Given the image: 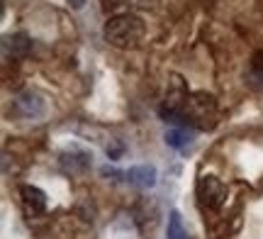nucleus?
Returning a JSON list of instances; mask_svg holds the SVG:
<instances>
[{
	"mask_svg": "<svg viewBox=\"0 0 263 239\" xmlns=\"http://www.w3.org/2000/svg\"><path fill=\"white\" fill-rule=\"evenodd\" d=\"M103 34L117 49L137 47L141 42V37H144V20L139 15H132V12L112 15V17L105 22Z\"/></svg>",
	"mask_w": 263,
	"mask_h": 239,
	"instance_id": "obj_1",
	"label": "nucleus"
},
{
	"mask_svg": "<svg viewBox=\"0 0 263 239\" xmlns=\"http://www.w3.org/2000/svg\"><path fill=\"white\" fill-rule=\"evenodd\" d=\"M183 122L190 130H212L217 122V100L205 90L190 93L183 107Z\"/></svg>",
	"mask_w": 263,
	"mask_h": 239,
	"instance_id": "obj_2",
	"label": "nucleus"
},
{
	"mask_svg": "<svg viewBox=\"0 0 263 239\" xmlns=\"http://www.w3.org/2000/svg\"><path fill=\"white\" fill-rule=\"evenodd\" d=\"M197 203L202 210H219L227 200V188L217 176H200L195 186Z\"/></svg>",
	"mask_w": 263,
	"mask_h": 239,
	"instance_id": "obj_3",
	"label": "nucleus"
},
{
	"mask_svg": "<svg viewBox=\"0 0 263 239\" xmlns=\"http://www.w3.org/2000/svg\"><path fill=\"white\" fill-rule=\"evenodd\" d=\"M59 166L64 173H71V176H78V173H85L90 169V154L81 152V149H68L59 156Z\"/></svg>",
	"mask_w": 263,
	"mask_h": 239,
	"instance_id": "obj_4",
	"label": "nucleus"
},
{
	"mask_svg": "<svg viewBox=\"0 0 263 239\" xmlns=\"http://www.w3.org/2000/svg\"><path fill=\"white\" fill-rule=\"evenodd\" d=\"M20 198H22V205H25L27 215H42L47 210V193L37 188V186H22Z\"/></svg>",
	"mask_w": 263,
	"mask_h": 239,
	"instance_id": "obj_5",
	"label": "nucleus"
},
{
	"mask_svg": "<svg viewBox=\"0 0 263 239\" xmlns=\"http://www.w3.org/2000/svg\"><path fill=\"white\" fill-rule=\"evenodd\" d=\"M15 110H17L22 117H27V120H34V117L44 115V100H42L37 93L27 90V93L17 96V100H15Z\"/></svg>",
	"mask_w": 263,
	"mask_h": 239,
	"instance_id": "obj_6",
	"label": "nucleus"
},
{
	"mask_svg": "<svg viewBox=\"0 0 263 239\" xmlns=\"http://www.w3.org/2000/svg\"><path fill=\"white\" fill-rule=\"evenodd\" d=\"M32 49V39L25 34V32H15V34H8L5 42H3V51L8 59H25Z\"/></svg>",
	"mask_w": 263,
	"mask_h": 239,
	"instance_id": "obj_7",
	"label": "nucleus"
},
{
	"mask_svg": "<svg viewBox=\"0 0 263 239\" xmlns=\"http://www.w3.org/2000/svg\"><path fill=\"white\" fill-rule=\"evenodd\" d=\"M124 181L134 188H154L156 186V169L154 166H134L124 171Z\"/></svg>",
	"mask_w": 263,
	"mask_h": 239,
	"instance_id": "obj_8",
	"label": "nucleus"
},
{
	"mask_svg": "<svg viewBox=\"0 0 263 239\" xmlns=\"http://www.w3.org/2000/svg\"><path fill=\"white\" fill-rule=\"evenodd\" d=\"M193 137H195V132L190 130V127H173V130H168L166 132V144L168 146H173V149H188L190 144H193Z\"/></svg>",
	"mask_w": 263,
	"mask_h": 239,
	"instance_id": "obj_9",
	"label": "nucleus"
},
{
	"mask_svg": "<svg viewBox=\"0 0 263 239\" xmlns=\"http://www.w3.org/2000/svg\"><path fill=\"white\" fill-rule=\"evenodd\" d=\"M166 239H188V232L183 227L180 212H171L168 215V227H166Z\"/></svg>",
	"mask_w": 263,
	"mask_h": 239,
	"instance_id": "obj_10",
	"label": "nucleus"
},
{
	"mask_svg": "<svg viewBox=\"0 0 263 239\" xmlns=\"http://www.w3.org/2000/svg\"><path fill=\"white\" fill-rule=\"evenodd\" d=\"M251 71H254L256 78H261L263 81V49L254 51V57H251Z\"/></svg>",
	"mask_w": 263,
	"mask_h": 239,
	"instance_id": "obj_11",
	"label": "nucleus"
},
{
	"mask_svg": "<svg viewBox=\"0 0 263 239\" xmlns=\"http://www.w3.org/2000/svg\"><path fill=\"white\" fill-rule=\"evenodd\" d=\"M122 152H124V146L117 142V139H115V144H107V156H110V159H120Z\"/></svg>",
	"mask_w": 263,
	"mask_h": 239,
	"instance_id": "obj_12",
	"label": "nucleus"
},
{
	"mask_svg": "<svg viewBox=\"0 0 263 239\" xmlns=\"http://www.w3.org/2000/svg\"><path fill=\"white\" fill-rule=\"evenodd\" d=\"M124 0H103L105 8H117V5H122Z\"/></svg>",
	"mask_w": 263,
	"mask_h": 239,
	"instance_id": "obj_13",
	"label": "nucleus"
},
{
	"mask_svg": "<svg viewBox=\"0 0 263 239\" xmlns=\"http://www.w3.org/2000/svg\"><path fill=\"white\" fill-rule=\"evenodd\" d=\"M68 3H71V5H73L76 10H81V8L85 5V0H68Z\"/></svg>",
	"mask_w": 263,
	"mask_h": 239,
	"instance_id": "obj_14",
	"label": "nucleus"
},
{
	"mask_svg": "<svg viewBox=\"0 0 263 239\" xmlns=\"http://www.w3.org/2000/svg\"><path fill=\"white\" fill-rule=\"evenodd\" d=\"M134 3H137V5H144V8H149L151 5V0H134Z\"/></svg>",
	"mask_w": 263,
	"mask_h": 239,
	"instance_id": "obj_15",
	"label": "nucleus"
}]
</instances>
